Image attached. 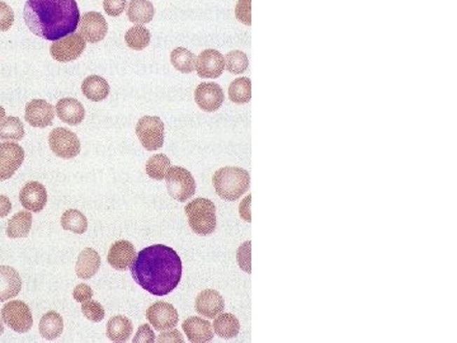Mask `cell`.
Masks as SVG:
<instances>
[{"label": "cell", "instance_id": "obj_1", "mask_svg": "<svg viewBox=\"0 0 457 343\" xmlns=\"http://www.w3.org/2000/svg\"><path fill=\"white\" fill-rule=\"evenodd\" d=\"M131 276L151 295L165 296L179 285L183 263L175 249L154 244L140 250L130 264Z\"/></svg>", "mask_w": 457, "mask_h": 343}, {"label": "cell", "instance_id": "obj_2", "mask_svg": "<svg viewBox=\"0 0 457 343\" xmlns=\"http://www.w3.org/2000/svg\"><path fill=\"white\" fill-rule=\"evenodd\" d=\"M23 18L37 37L57 41L78 31L81 14L75 0H27Z\"/></svg>", "mask_w": 457, "mask_h": 343}, {"label": "cell", "instance_id": "obj_3", "mask_svg": "<svg viewBox=\"0 0 457 343\" xmlns=\"http://www.w3.org/2000/svg\"><path fill=\"white\" fill-rule=\"evenodd\" d=\"M212 183L220 199L225 201H236L248 191L250 175L245 169L224 167L216 170Z\"/></svg>", "mask_w": 457, "mask_h": 343}, {"label": "cell", "instance_id": "obj_4", "mask_svg": "<svg viewBox=\"0 0 457 343\" xmlns=\"http://www.w3.org/2000/svg\"><path fill=\"white\" fill-rule=\"evenodd\" d=\"M184 213L189 219V228L197 236H207L216 229V206L209 199H196L187 203Z\"/></svg>", "mask_w": 457, "mask_h": 343}, {"label": "cell", "instance_id": "obj_5", "mask_svg": "<svg viewBox=\"0 0 457 343\" xmlns=\"http://www.w3.org/2000/svg\"><path fill=\"white\" fill-rule=\"evenodd\" d=\"M167 189L172 199L184 202L196 192V181L192 173L183 167H170L165 175Z\"/></svg>", "mask_w": 457, "mask_h": 343}, {"label": "cell", "instance_id": "obj_6", "mask_svg": "<svg viewBox=\"0 0 457 343\" xmlns=\"http://www.w3.org/2000/svg\"><path fill=\"white\" fill-rule=\"evenodd\" d=\"M136 135L148 152L159 150L164 145V123L156 116H144L136 125Z\"/></svg>", "mask_w": 457, "mask_h": 343}, {"label": "cell", "instance_id": "obj_7", "mask_svg": "<svg viewBox=\"0 0 457 343\" xmlns=\"http://www.w3.org/2000/svg\"><path fill=\"white\" fill-rule=\"evenodd\" d=\"M1 318L6 325L17 333H27L34 325V316L27 304L12 300L1 309Z\"/></svg>", "mask_w": 457, "mask_h": 343}, {"label": "cell", "instance_id": "obj_8", "mask_svg": "<svg viewBox=\"0 0 457 343\" xmlns=\"http://www.w3.org/2000/svg\"><path fill=\"white\" fill-rule=\"evenodd\" d=\"M51 152L61 159H73L81 153V142L69 128H56L48 135Z\"/></svg>", "mask_w": 457, "mask_h": 343}, {"label": "cell", "instance_id": "obj_9", "mask_svg": "<svg viewBox=\"0 0 457 343\" xmlns=\"http://www.w3.org/2000/svg\"><path fill=\"white\" fill-rule=\"evenodd\" d=\"M86 46H87L86 39L79 32H74V34H67L60 40L54 41L50 48V54L54 60L59 62H70L81 58L86 50Z\"/></svg>", "mask_w": 457, "mask_h": 343}, {"label": "cell", "instance_id": "obj_10", "mask_svg": "<svg viewBox=\"0 0 457 343\" xmlns=\"http://www.w3.org/2000/svg\"><path fill=\"white\" fill-rule=\"evenodd\" d=\"M25 162V150L17 142H0V181L9 180Z\"/></svg>", "mask_w": 457, "mask_h": 343}, {"label": "cell", "instance_id": "obj_11", "mask_svg": "<svg viewBox=\"0 0 457 343\" xmlns=\"http://www.w3.org/2000/svg\"><path fill=\"white\" fill-rule=\"evenodd\" d=\"M146 318L155 330L161 332L173 330L179 321L178 311L167 302H156L150 305L146 310Z\"/></svg>", "mask_w": 457, "mask_h": 343}, {"label": "cell", "instance_id": "obj_12", "mask_svg": "<svg viewBox=\"0 0 457 343\" xmlns=\"http://www.w3.org/2000/svg\"><path fill=\"white\" fill-rule=\"evenodd\" d=\"M225 69V58L214 48L203 50L196 59V72L203 79H216Z\"/></svg>", "mask_w": 457, "mask_h": 343}, {"label": "cell", "instance_id": "obj_13", "mask_svg": "<svg viewBox=\"0 0 457 343\" xmlns=\"http://www.w3.org/2000/svg\"><path fill=\"white\" fill-rule=\"evenodd\" d=\"M78 31L87 42H101L108 32L107 20L98 12H87L81 15Z\"/></svg>", "mask_w": 457, "mask_h": 343}, {"label": "cell", "instance_id": "obj_14", "mask_svg": "<svg viewBox=\"0 0 457 343\" xmlns=\"http://www.w3.org/2000/svg\"><path fill=\"white\" fill-rule=\"evenodd\" d=\"M225 100L222 88L214 81L201 83L195 90V101L197 106L205 112H216L221 107Z\"/></svg>", "mask_w": 457, "mask_h": 343}, {"label": "cell", "instance_id": "obj_15", "mask_svg": "<svg viewBox=\"0 0 457 343\" xmlns=\"http://www.w3.org/2000/svg\"><path fill=\"white\" fill-rule=\"evenodd\" d=\"M55 108L45 100H32L26 105L25 120L32 128H48L53 125L55 119Z\"/></svg>", "mask_w": 457, "mask_h": 343}, {"label": "cell", "instance_id": "obj_16", "mask_svg": "<svg viewBox=\"0 0 457 343\" xmlns=\"http://www.w3.org/2000/svg\"><path fill=\"white\" fill-rule=\"evenodd\" d=\"M22 206L31 213H40L48 203V191L40 182H28L20 189Z\"/></svg>", "mask_w": 457, "mask_h": 343}, {"label": "cell", "instance_id": "obj_17", "mask_svg": "<svg viewBox=\"0 0 457 343\" xmlns=\"http://www.w3.org/2000/svg\"><path fill=\"white\" fill-rule=\"evenodd\" d=\"M225 303L219 291L206 289L201 291L195 300V309L200 316L214 319L224 311Z\"/></svg>", "mask_w": 457, "mask_h": 343}, {"label": "cell", "instance_id": "obj_18", "mask_svg": "<svg viewBox=\"0 0 457 343\" xmlns=\"http://www.w3.org/2000/svg\"><path fill=\"white\" fill-rule=\"evenodd\" d=\"M134 244L128 241H117L108 250L107 261L117 271H126L136 258Z\"/></svg>", "mask_w": 457, "mask_h": 343}, {"label": "cell", "instance_id": "obj_19", "mask_svg": "<svg viewBox=\"0 0 457 343\" xmlns=\"http://www.w3.org/2000/svg\"><path fill=\"white\" fill-rule=\"evenodd\" d=\"M182 327L189 342H210L214 338L212 324L201 316H189L183 322Z\"/></svg>", "mask_w": 457, "mask_h": 343}, {"label": "cell", "instance_id": "obj_20", "mask_svg": "<svg viewBox=\"0 0 457 343\" xmlns=\"http://www.w3.org/2000/svg\"><path fill=\"white\" fill-rule=\"evenodd\" d=\"M55 112L61 121L71 126L79 125L84 121L86 117V109L83 107L81 102L75 98H61L60 101L56 103Z\"/></svg>", "mask_w": 457, "mask_h": 343}, {"label": "cell", "instance_id": "obj_21", "mask_svg": "<svg viewBox=\"0 0 457 343\" xmlns=\"http://www.w3.org/2000/svg\"><path fill=\"white\" fill-rule=\"evenodd\" d=\"M22 290L20 274L11 266H0V303L18 295Z\"/></svg>", "mask_w": 457, "mask_h": 343}, {"label": "cell", "instance_id": "obj_22", "mask_svg": "<svg viewBox=\"0 0 457 343\" xmlns=\"http://www.w3.org/2000/svg\"><path fill=\"white\" fill-rule=\"evenodd\" d=\"M101 256L97 250L93 248L83 249L75 264V274L79 278L89 280L97 275V272L101 269Z\"/></svg>", "mask_w": 457, "mask_h": 343}, {"label": "cell", "instance_id": "obj_23", "mask_svg": "<svg viewBox=\"0 0 457 343\" xmlns=\"http://www.w3.org/2000/svg\"><path fill=\"white\" fill-rule=\"evenodd\" d=\"M126 14L130 22L144 26L154 18V6L150 0H130Z\"/></svg>", "mask_w": 457, "mask_h": 343}, {"label": "cell", "instance_id": "obj_24", "mask_svg": "<svg viewBox=\"0 0 457 343\" xmlns=\"http://www.w3.org/2000/svg\"><path fill=\"white\" fill-rule=\"evenodd\" d=\"M81 92L89 101L101 102L109 95V84L100 75H90L81 83Z\"/></svg>", "mask_w": 457, "mask_h": 343}, {"label": "cell", "instance_id": "obj_25", "mask_svg": "<svg viewBox=\"0 0 457 343\" xmlns=\"http://www.w3.org/2000/svg\"><path fill=\"white\" fill-rule=\"evenodd\" d=\"M132 322L123 316H114L108 321L107 337L112 342H128L132 336Z\"/></svg>", "mask_w": 457, "mask_h": 343}, {"label": "cell", "instance_id": "obj_26", "mask_svg": "<svg viewBox=\"0 0 457 343\" xmlns=\"http://www.w3.org/2000/svg\"><path fill=\"white\" fill-rule=\"evenodd\" d=\"M39 330H40L41 336L48 341L57 338L61 336V333L64 330L62 316L54 310H50L41 318Z\"/></svg>", "mask_w": 457, "mask_h": 343}, {"label": "cell", "instance_id": "obj_27", "mask_svg": "<svg viewBox=\"0 0 457 343\" xmlns=\"http://www.w3.org/2000/svg\"><path fill=\"white\" fill-rule=\"evenodd\" d=\"M32 228L31 211H20L8 222L7 236L12 239L27 238Z\"/></svg>", "mask_w": 457, "mask_h": 343}, {"label": "cell", "instance_id": "obj_28", "mask_svg": "<svg viewBox=\"0 0 457 343\" xmlns=\"http://www.w3.org/2000/svg\"><path fill=\"white\" fill-rule=\"evenodd\" d=\"M214 330L216 335L225 339L236 338L240 330L239 319L231 313H220L214 321Z\"/></svg>", "mask_w": 457, "mask_h": 343}, {"label": "cell", "instance_id": "obj_29", "mask_svg": "<svg viewBox=\"0 0 457 343\" xmlns=\"http://www.w3.org/2000/svg\"><path fill=\"white\" fill-rule=\"evenodd\" d=\"M25 125L18 117H4L0 120V140L20 142L25 137Z\"/></svg>", "mask_w": 457, "mask_h": 343}, {"label": "cell", "instance_id": "obj_30", "mask_svg": "<svg viewBox=\"0 0 457 343\" xmlns=\"http://www.w3.org/2000/svg\"><path fill=\"white\" fill-rule=\"evenodd\" d=\"M196 58L187 48H177L170 53L172 65L183 74H191L196 70Z\"/></svg>", "mask_w": 457, "mask_h": 343}, {"label": "cell", "instance_id": "obj_31", "mask_svg": "<svg viewBox=\"0 0 457 343\" xmlns=\"http://www.w3.org/2000/svg\"><path fill=\"white\" fill-rule=\"evenodd\" d=\"M61 227L75 234H84L88 229L87 217L79 210H67L61 216Z\"/></svg>", "mask_w": 457, "mask_h": 343}, {"label": "cell", "instance_id": "obj_32", "mask_svg": "<svg viewBox=\"0 0 457 343\" xmlns=\"http://www.w3.org/2000/svg\"><path fill=\"white\" fill-rule=\"evenodd\" d=\"M228 98L236 105H245L252 98V81L249 78H238L228 87Z\"/></svg>", "mask_w": 457, "mask_h": 343}, {"label": "cell", "instance_id": "obj_33", "mask_svg": "<svg viewBox=\"0 0 457 343\" xmlns=\"http://www.w3.org/2000/svg\"><path fill=\"white\" fill-rule=\"evenodd\" d=\"M150 40H151L150 31L142 25H136L134 27L130 28L125 34V41L128 48L136 51H142L144 48H148Z\"/></svg>", "mask_w": 457, "mask_h": 343}, {"label": "cell", "instance_id": "obj_34", "mask_svg": "<svg viewBox=\"0 0 457 343\" xmlns=\"http://www.w3.org/2000/svg\"><path fill=\"white\" fill-rule=\"evenodd\" d=\"M146 173L155 181H163L170 169V159L167 155L155 154L146 162Z\"/></svg>", "mask_w": 457, "mask_h": 343}, {"label": "cell", "instance_id": "obj_35", "mask_svg": "<svg viewBox=\"0 0 457 343\" xmlns=\"http://www.w3.org/2000/svg\"><path fill=\"white\" fill-rule=\"evenodd\" d=\"M249 67L248 56L243 51L234 50L225 56V67L231 74H242Z\"/></svg>", "mask_w": 457, "mask_h": 343}, {"label": "cell", "instance_id": "obj_36", "mask_svg": "<svg viewBox=\"0 0 457 343\" xmlns=\"http://www.w3.org/2000/svg\"><path fill=\"white\" fill-rule=\"evenodd\" d=\"M81 313L87 319L95 323L102 322L106 316L104 308L102 307L101 303L95 300H88L86 303H81Z\"/></svg>", "mask_w": 457, "mask_h": 343}, {"label": "cell", "instance_id": "obj_37", "mask_svg": "<svg viewBox=\"0 0 457 343\" xmlns=\"http://www.w3.org/2000/svg\"><path fill=\"white\" fill-rule=\"evenodd\" d=\"M250 248H252V242L243 243L242 246L238 249L236 253V261L239 267L245 271L247 274L252 272V261H250Z\"/></svg>", "mask_w": 457, "mask_h": 343}, {"label": "cell", "instance_id": "obj_38", "mask_svg": "<svg viewBox=\"0 0 457 343\" xmlns=\"http://www.w3.org/2000/svg\"><path fill=\"white\" fill-rule=\"evenodd\" d=\"M14 23V12L6 1L0 0V31H9Z\"/></svg>", "mask_w": 457, "mask_h": 343}, {"label": "cell", "instance_id": "obj_39", "mask_svg": "<svg viewBox=\"0 0 457 343\" xmlns=\"http://www.w3.org/2000/svg\"><path fill=\"white\" fill-rule=\"evenodd\" d=\"M252 0H239L236 3V17L247 26L252 25Z\"/></svg>", "mask_w": 457, "mask_h": 343}, {"label": "cell", "instance_id": "obj_40", "mask_svg": "<svg viewBox=\"0 0 457 343\" xmlns=\"http://www.w3.org/2000/svg\"><path fill=\"white\" fill-rule=\"evenodd\" d=\"M128 1L126 0H103V9L111 17L121 15L123 11H126Z\"/></svg>", "mask_w": 457, "mask_h": 343}, {"label": "cell", "instance_id": "obj_41", "mask_svg": "<svg viewBox=\"0 0 457 343\" xmlns=\"http://www.w3.org/2000/svg\"><path fill=\"white\" fill-rule=\"evenodd\" d=\"M135 343H153L155 342V335L149 324H142L139 327L136 336L132 339Z\"/></svg>", "mask_w": 457, "mask_h": 343}, {"label": "cell", "instance_id": "obj_42", "mask_svg": "<svg viewBox=\"0 0 457 343\" xmlns=\"http://www.w3.org/2000/svg\"><path fill=\"white\" fill-rule=\"evenodd\" d=\"M73 296H74L75 302H78V303H86V302L92 299L93 290L87 283H81V285H76L75 286L74 291H73Z\"/></svg>", "mask_w": 457, "mask_h": 343}, {"label": "cell", "instance_id": "obj_43", "mask_svg": "<svg viewBox=\"0 0 457 343\" xmlns=\"http://www.w3.org/2000/svg\"><path fill=\"white\" fill-rule=\"evenodd\" d=\"M156 341L158 342H184L181 332L177 330H169V332L163 330L159 337L156 338Z\"/></svg>", "mask_w": 457, "mask_h": 343}, {"label": "cell", "instance_id": "obj_44", "mask_svg": "<svg viewBox=\"0 0 457 343\" xmlns=\"http://www.w3.org/2000/svg\"><path fill=\"white\" fill-rule=\"evenodd\" d=\"M250 201H252V196L249 195L243 200L240 206H239V214L244 222H252V213H250Z\"/></svg>", "mask_w": 457, "mask_h": 343}, {"label": "cell", "instance_id": "obj_45", "mask_svg": "<svg viewBox=\"0 0 457 343\" xmlns=\"http://www.w3.org/2000/svg\"><path fill=\"white\" fill-rule=\"evenodd\" d=\"M12 210V202L7 196L0 195V219L6 217Z\"/></svg>", "mask_w": 457, "mask_h": 343}, {"label": "cell", "instance_id": "obj_46", "mask_svg": "<svg viewBox=\"0 0 457 343\" xmlns=\"http://www.w3.org/2000/svg\"><path fill=\"white\" fill-rule=\"evenodd\" d=\"M4 333V324H3V318H1V313H0V335Z\"/></svg>", "mask_w": 457, "mask_h": 343}, {"label": "cell", "instance_id": "obj_47", "mask_svg": "<svg viewBox=\"0 0 457 343\" xmlns=\"http://www.w3.org/2000/svg\"><path fill=\"white\" fill-rule=\"evenodd\" d=\"M6 117V109L0 106V120H3Z\"/></svg>", "mask_w": 457, "mask_h": 343}]
</instances>
